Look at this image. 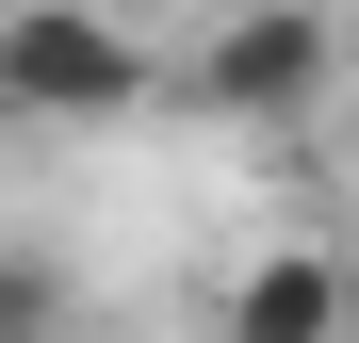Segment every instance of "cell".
<instances>
[{
    "label": "cell",
    "instance_id": "cell-3",
    "mask_svg": "<svg viewBox=\"0 0 359 343\" xmlns=\"http://www.w3.org/2000/svg\"><path fill=\"white\" fill-rule=\"evenodd\" d=\"M229 327H245V343H343V327H359V262H327V246H262L245 278H229Z\"/></svg>",
    "mask_w": 359,
    "mask_h": 343
},
{
    "label": "cell",
    "instance_id": "cell-4",
    "mask_svg": "<svg viewBox=\"0 0 359 343\" xmlns=\"http://www.w3.org/2000/svg\"><path fill=\"white\" fill-rule=\"evenodd\" d=\"M0 327H66V278L49 262H0Z\"/></svg>",
    "mask_w": 359,
    "mask_h": 343
},
{
    "label": "cell",
    "instance_id": "cell-5",
    "mask_svg": "<svg viewBox=\"0 0 359 343\" xmlns=\"http://www.w3.org/2000/svg\"><path fill=\"white\" fill-rule=\"evenodd\" d=\"M327 114H343V163H359V33H343V82H327Z\"/></svg>",
    "mask_w": 359,
    "mask_h": 343
},
{
    "label": "cell",
    "instance_id": "cell-2",
    "mask_svg": "<svg viewBox=\"0 0 359 343\" xmlns=\"http://www.w3.org/2000/svg\"><path fill=\"white\" fill-rule=\"evenodd\" d=\"M147 82L163 66L98 17V0H17V17H0V131H98V114H131Z\"/></svg>",
    "mask_w": 359,
    "mask_h": 343
},
{
    "label": "cell",
    "instance_id": "cell-1",
    "mask_svg": "<svg viewBox=\"0 0 359 343\" xmlns=\"http://www.w3.org/2000/svg\"><path fill=\"white\" fill-rule=\"evenodd\" d=\"M327 82H343V17L327 0H229L180 49V114H229V131H311Z\"/></svg>",
    "mask_w": 359,
    "mask_h": 343
}]
</instances>
